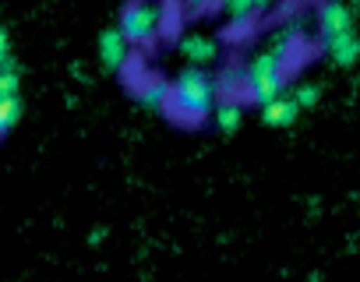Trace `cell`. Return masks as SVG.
<instances>
[{
  "label": "cell",
  "mask_w": 360,
  "mask_h": 282,
  "mask_svg": "<svg viewBox=\"0 0 360 282\" xmlns=\"http://www.w3.org/2000/svg\"><path fill=\"white\" fill-rule=\"evenodd\" d=\"M353 4H360V0H353Z\"/></svg>",
  "instance_id": "18"
},
{
  "label": "cell",
  "mask_w": 360,
  "mask_h": 282,
  "mask_svg": "<svg viewBox=\"0 0 360 282\" xmlns=\"http://www.w3.org/2000/svg\"><path fill=\"white\" fill-rule=\"evenodd\" d=\"M138 99L148 106V109H166L169 106V81L162 78H148L138 85Z\"/></svg>",
  "instance_id": "9"
},
{
  "label": "cell",
  "mask_w": 360,
  "mask_h": 282,
  "mask_svg": "<svg viewBox=\"0 0 360 282\" xmlns=\"http://www.w3.org/2000/svg\"><path fill=\"white\" fill-rule=\"evenodd\" d=\"M297 113H300V106L293 102V95H279V99H272V102L262 106V120L269 127H290L297 120Z\"/></svg>",
  "instance_id": "7"
},
{
  "label": "cell",
  "mask_w": 360,
  "mask_h": 282,
  "mask_svg": "<svg viewBox=\"0 0 360 282\" xmlns=\"http://www.w3.org/2000/svg\"><path fill=\"white\" fill-rule=\"evenodd\" d=\"M180 53L188 57V64H191V67H205V64H212V60L219 57V46H216V39H212V36L191 32V36L180 39Z\"/></svg>",
  "instance_id": "6"
},
{
  "label": "cell",
  "mask_w": 360,
  "mask_h": 282,
  "mask_svg": "<svg viewBox=\"0 0 360 282\" xmlns=\"http://www.w3.org/2000/svg\"><path fill=\"white\" fill-rule=\"evenodd\" d=\"M223 15H226L233 25H244V22H251L255 15H262V11H258L255 0H223Z\"/></svg>",
  "instance_id": "11"
},
{
  "label": "cell",
  "mask_w": 360,
  "mask_h": 282,
  "mask_svg": "<svg viewBox=\"0 0 360 282\" xmlns=\"http://www.w3.org/2000/svg\"><path fill=\"white\" fill-rule=\"evenodd\" d=\"M325 50H328L332 64H339V67H349V64L360 57V39H356V32H346V36H335V39H328V43H325Z\"/></svg>",
  "instance_id": "8"
},
{
  "label": "cell",
  "mask_w": 360,
  "mask_h": 282,
  "mask_svg": "<svg viewBox=\"0 0 360 282\" xmlns=\"http://www.w3.org/2000/svg\"><path fill=\"white\" fill-rule=\"evenodd\" d=\"M212 81H216V92H219V95H230V92L244 88V71H240V67H223L219 78H212Z\"/></svg>",
  "instance_id": "13"
},
{
  "label": "cell",
  "mask_w": 360,
  "mask_h": 282,
  "mask_svg": "<svg viewBox=\"0 0 360 282\" xmlns=\"http://www.w3.org/2000/svg\"><path fill=\"white\" fill-rule=\"evenodd\" d=\"M162 29V11L159 4H148V0H131L120 15V32L131 46H148Z\"/></svg>",
  "instance_id": "3"
},
{
  "label": "cell",
  "mask_w": 360,
  "mask_h": 282,
  "mask_svg": "<svg viewBox=\"0 0 360 282\" xmlns=\"http://www.w3.org/2000/svg\"><path fill=\"white\" fill-rule=\"evenodd\" d=\"M286 39L290 36H283L276 46L262 50L244 71V95L258 106L279 99L286 88Z\"/></svg>",
  "instance_id": "2"
},
{
  "label": "cell",
  "mask_w": 360,
  "mask_h": 282,
  "mask_svg": "<svg viewBox=\"0 0 360 282\" xmlns=\"http://www.w3.org/2000/svg\"><path fill=\"white\" fill-rule=\"evenodd\" d=\"M240 120H244V109H240V102H233V99H219V106L212 109V123H216L223 134H233V130L240 127Z\"/></svg>",
  "instance_id": "10"
},
{
  "label": "cell",
  "mask_w": 360,
  "mask_h": 282,
  "mask_svg": "<svg viewBox=\"0 0 360 282\" xmlns=\"http://www.w3.org/2000/svg\"><path fill=\"white\" fill-rule=\"evenodd\" d=\"M318 99H321V88H318V85H311V81H307V85H300V88L293 92V102H297L300 109H311Z\"/></svg>",
  "instance_id": "15"
},
{
  "label": "cell",
  "mask_w": 360,
  "mask_h": 282,
  "mask_svg": "<svg viewBox=\"0 0 360 282\" xmlns=\"http://www.w3.org/2000/svg\"><path fill=\"white\" fill-rule=\"evenodd\" d=\"M318 29H321V43L353 32V11L342 4V0H321L318 8Z\"/></svg>",
  "instance_id": "4"
},
{
  "label": "cell",
  "mask_w": 360,
  "mask_h": 282,
  "mask_svg": "<svg viewBox=\"0 0 360 282\" xmlns=\"http://www.w3.org/2000/svg\"><path fill=\"white\" fill-rule=\"evenodd\" d=\"M180 4H184L188 11H202V8L209 4V0H180Z\"/></svg>",
  "instance_id": "16"
},
{
  "label": "cell",
  "mask_w": 360,
  "mask_h": 282,
  "mask_svg": "<svg viewBox=\"0 0 360 282\" xmlns=\"http://www.w3.org/2000/svg\"><path fill=\"white\" fill-rule=\"evenodd\" d=\"M22 116V102L18 95H0V134H8Z\"/></svg>",
  "instance_id": "12"
},
{
  "label": "cell",
  "mask_w": 360,
  "mask_h": 282,
  "mask_svg": "<svg viewBox=\"0 0 360 282\" xmlns=\"http://www.w3.org/2000/svg\"><path fill=\"white\" fill-rule=\"evenodd\" d=\"M255 4H258V11H265V8H272V4H276V0H255Z\"/></svg>",
  "instance_id": "17"
},
{
  "label": "cell",
  "mask_w": 360,
  "mask_h": 282,
  "mask_svg": "<svg viewBox=\"0 0 360 282\" xmlns=\"http://www.w3.org/2000/svg\"><path fill=\"white\" fill-rule=\"evenodd\" d=\"M18 85H22V78L11 64L0 67V95H18Z\"/></svg>",
  "instance_id": "14"
},
{
  "label": "cell",
  "mask_w": 360,
  "mask_h": 282,
  "mask_svg": "<svg viewBox=\"0 0 360 282\" xmlns=\"http://www.w3.org/2000/svg\"><path fill=\"white\" fill-rule=\"evenodd\" d=\"M173 116L180 120H205L216 109V81L202 71V67H184L176 74V81H169V106Z\"/></svg>",
  "instance_id": "1"
},
{
  "label": "cell",
  "mask_w": 360,
  "mask_h": 282,
  "mask_svg": "<svg viewBox=\"0 0 360 282\" xmlns=\"http://www.w3.org/2000/svg\"><path fill=\"white\" fill-rule=\"evenodd\" d=\"M99 60L106 71H124L131 64V43L124 39L120 29H106L99 36Z\"/></svg>",
  "instance_id": "5"
}]
</instances>
